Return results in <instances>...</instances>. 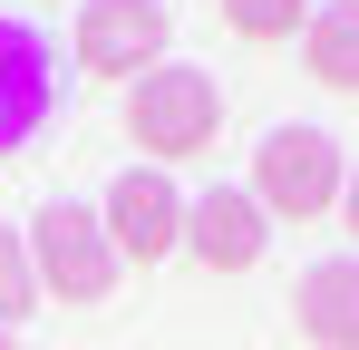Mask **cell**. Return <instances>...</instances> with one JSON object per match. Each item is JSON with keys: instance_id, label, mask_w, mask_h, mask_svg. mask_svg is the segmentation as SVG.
<instances>
[{"instance_id": "1", "label": "cell", "mask_w": 359, "mask_h": 350, "mask_svg": "<svg viewBox=\"0 0 359 350\" xmlns=\"http://www.w3.org/2000/svg\"><path fill=\"white\" fill-rule=\"evenodd\" d=\"M126 136L146 146V166H175V156H204L214 136H224V88L204 78V68H146L136 88H126Z\"/></svg>"}, {"instance_id": "2", "label": "cell", "mask_w": 359, "mask_h": 350, "mask_svg": "<svg viewBox=\"0 0 359 350\" xmlns=\"http://www.w3.org/2000/svg\"><path fill=\"white\" fill-rule=\"evenodd\" d=\"M340 185H350V166H340V136L330 127H272L252 146V185L243 195L262 214H282V224H311V214L340 205Z\"/></svg>"}, {"instance_id": "3", "label": "cell", "mask_w": 359, "mask_h": 350, "mask_svg": "<svg viewBox=\"0 0 359 350\" xmlns=\"http://www.w3.org/2000/svg\"><path fill=\"white\" fill-rule=\"evenodd\" d=\"M29 273H39V302H107L126 263H117V243H107V224H97V205H39Z\"/></svg>"}, {"instance_id": "4", "label": "cell", "mask_w": 359, "mask_h": 350, "mask_svg": "<svg viewBox=\"0 0 359 350\" xmlns=\"http://www.w3.org/2000/svg\"><path fill=\"white\" fill-rule=\"evenodd\" d=\"M165 39H175V20H165V0H88L78 10V68L88 78H146V68H165Z\"/></svg>"}, {"instance_id": "5", "label": "cell", "mask_w": 359, "mask_h": 350, "mask_svg": "<svg viewBox=\"0 0 359 350\" xmlns=\"http://www.w3.org/2000/svg\"><path fill=\"white\" fill-rule=\"evenodd\" d=\"M97 224H107V243H117V263H165L184 243V195L165 166H126L117 185H107V205H97Z\"/></svg>"}, {"instance_id": "6", "label": "cell", "mask_w": 359, "mask_h": 350, "mask_svg": "<svg viewBox=\"0 0 359 350\" xmlns=\"http://www.w3.org/2000/svg\"><path fill=\"white\" fill-rule=\"evenodd\" d=\"M49 117H59V58L29 20L0 10V156H20Z\"/></svg>"}, {"instance_id": "7", "label": "cell", "mask_w": 359, "mask_h": 350, "mask_svg": "<svg viewBox=\"0 0 359 350\" xmlns=\"http://www.w3.org/2000/svg\"><path fill=\"white\" fill-rule=\"evenodd\" d=\"M272 243V214L243 195V185H204V205H184V253L204 273H252Z\"/></svg>"}, {"instance_id": "8", "label": "cell", "mask_w": 359, "mask_h": 350, "mask_svg": "<svg viewBox=\"0 0 359 350\" xmlns=\"http://www.w3.org/2000/svg\"><path fill=\"white\" fill-rule=\"evenodd\" d=\"M292 321L311 350H359V253H330V263H311L292 292Z\"/></svg>"}, {"instance_id": "9", "label": "cell", "mask_w": 359, "mask_h": 350, "mask_svg": "<svg viewBox=\"0 0 359 350\" xmlns=\"http://www.w3.org/2000/svg\"><path fill=\"white\" fill-rule=\"evenodd\" d=\"M301 58H311V78H320V88L359 98V0H320V10H311V30H301Z\"/></svg>"}, {"instance_id": "10", "label": "cell", "mask_w": 359, "mask_h": 350, "mask_svg": "<svg viewBox=\"0 0 359 350\" xmlns=\"http://www.w3.org/2000/svg\"><path fill=\"white\" fill-rule=\"evenodd\" d=\"M224 30L252 39V49H282V39L311 30V0H224Z\"/></svg>"}, {"instance_id": "11", "label": "cell", "mask_w": 359, "mask_h": 350, "mask_svg": "<svg viewBox=\"0 0 359 350\" xmlns=\"http://www.w3.org/2000/svg\"><path fill=\"white\" fill-rule=\"evenodd\" d=\"M29 311H39V273H29V243L0 224V331H10V321H29Z\"/></svg>"}, {"instance_id": "12", "label": "cell", "mask_w": 359, "mask_h": 350, "mask_svg": "<svg viewBox=\"0 0 359 350\" xmlns=\"http://www.w3.org/2000/svg\"><path fill=\"white\" fill-rule=\"evenodd\" d=\"M340 224L359 233V166H350V185H340Z\"/></svg>"}, {"instance_id": "13", "label": "cell", "mask_w": 359, "mask_h": 350, "mask_svg": "<svg viewBox=\"0 0 359 350\" xmlns=\"http://www.w3.org/2000/svg\"><path fill=\"white\" fill-rule=\"evenodd\" d=\"M0 350H20V341H10V331H0Z\"/></svg>"}]
</instances>
